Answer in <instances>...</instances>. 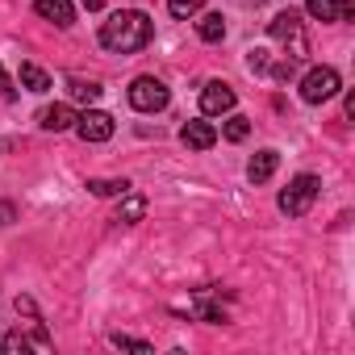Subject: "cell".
I'll list each match as a JSON object with an SVG mask.
<instances>
[{
	"label": "cell",
	"instance_id": "1",
	"mask_svg": "<svg viewBox=\"0 0 355 355\" xmlns=\"http://www.w3.org/2000/svg\"><path fill=\"white\" fill-rule=\"evenodd\" d=\"M150 34H155V26H150L146 13L121 9V13H113V17L101 26V46L113 51V55H134V51H142V46L150 42Z\"/></svg>",
	"mask_w": 355,
	"mask_h": 355
},
{
	"label": "cell",
	"instance_id": "2",
	"mask_svg": "<svg viewBox=\"0 0 355 355\" xmlns=\"http://www.w3.org/2000/svg\"><path fill=\"white\" fill-rule=\"evenodd\" d=\"M268 30H272V38H276V42H284V46H288V55H293V59H305V55H309L305 26H301V17H297L293 9H288V13H276Z\"/></svg>",
	"mask_w": 355,
	"mask_h": 355
},
{
	"label": "cell",
	"instance_id": "3",
	"mask_svg": "<svg viewBox=\"0 0 355 355\" xmlns=\"http://www.w3.org/2000/svg\"><path fill=\"white\" fill-rule=\"evenodd\" d=\"M318 175H297V180L280 193V214H288V218H305L309 214V205L318 201Z\"/></svg>",
	"mask_w": 355,
	"mask_h": 355
},
{
	"label": "cell",
	"instance_id": "4",
	"mask_svg": "<svg viewBox=\"0 0 355 355\" xmlns=\"http://www.w3.org/2000/svg\"><path fill=\"white\" fill-rule=\"evenodd\" d=\"M167 101H171V92H167L163 80H155V76H138V80L130 84V105H134L138 113H159V109H167Z\"/></svg>",
	"mask_w": 355,
	"mask_h": 355
},
{
	"label": "cell",
	"instance_id": "5",
	"mask_svg": "<svg viewBox=\"0 0 355 355\" xmlns=\"http://www.w3.org/2000/svg\"><path fill=\"white\" fill-rule=\"evenodd\" d=\"M338 88H343V84H338V71H334V67H313V71H305V80H301V96H305L309 105L330 101Z\"/></svg>",
	"mask_w": 355,
	"mask_h": 355
},
{
	"label": "cell",
	"instance_id": "6",
	"mask_svg": "<svg viewBox=\"0 0 355 355\" xmlns=\"http://www.w3.org/2000/svg\"><path fill=\"white\" fill-rule=\"evenodd\" d=\"M113 117L109 113H101V109H88V113H80L76 117V134L84 138V142H109L113 138Z\"/></svg>",
	"mask_w": 355,
	"mask_h": 355
},
{
	"label": "cell",
	"instance_id": "7",
	"mask_svg": "<svg viewBox=\"0 0 355 355\" xmlns=\"http://www.w3.org/2000/svg\"><path fill=\"white\" fill-rule=\"evenodd\" d=\"M230 109H234V88H230V84H222V80L205 84V92H201V113L222 117V113H230Z\"/></svg>",
	"mask_w": 355,
	"mask_h": 355
},
{
	"label": "cell",
	"instance_id": "8",
	"mask_svg": "<svg viewBox=\"0 0 355 355\" xmlns=\"http://www.w3.org/2000/svg\"><path fill=\"white\" fill-rule=\"evenodd\" d=\"M313 21H347L355 13V0H305Z\"/></svg>",
	"mask_w": 355,
	"mask_h": 355
},
{
	"label": "cell",
	"instance_id": "9",
	"mask_svg": "<svg viewBox=\"0 0 355 355\" xmlns=\"http://www.w3.org/2000/svg\"><path fill=\"white\" fill-rule=\"evenodd\" d=\"M34 13L42 21H55L59 30H67L76 21V9H71V0H34Z\"/></svg>",
	"mask_w": 355,
	"mask_h": 355
},
{
	"label": "cell",
	"instance_id": "10",
	"mask_svg": "<svg viewBox=\"0 0 355 355\" xmlns=\"http://www.w3.org/2000/svg\"><path fill=\"white\" fill-rule=\"evenodd\" d=\"M180 138H184L189 150H209V146L218 142V130H214L209 121H189V125L180 130Z\"/></svg>",
	"mask_w": 355,
	"mask_h": 355
},
{
	"label": "cell",
	"instance_id": "11",
	"mask_svg": "<svg viewBox=\"0 0 355 355\" xmlns=\"http://www.w3.org/2000/svg\"><path fill=\"white\" fill-rule=\"evenodd\" d=\"M276 167H280V155H276V150H259V155L247 163L251 184H263V180H272V175H276Z\"/></svg>",
	"mask_w": 355,
	"mask_h": 355
},
{
	"label": "cell",
	"instance_id": "12",
	"mask_svg": "<svg viewBox=\"0 0 355 355\" xmlns=\"http://www.w3.org/2000/svg\"><path fill=\"white\" fill-rule=\"evenodd\" d=\"M38 121H42V130H71L76 125V113H71V105H51V109H42L38 113Z\"/></svg>",
	"mask_w": 355,
	"mask_h": 355
},
{
	"label": "cell",
	"instance_id": "13",
	"mask_svg": "<svg viewBox=\"0 0 355 355\" xmlns=\"http://www.w3.org/2000/svg\"><path fill=\"white\" fill-rule=\"evenodd\" d=\"M197 34H201V42H222V38H226V21H222V13H205V17L197 21Z\"/></svg>",
	"mask_w": 355,
	"mask_h": 355
},
{
	"label": "cell",
	"instance_id": "14",
	"mask_svg": "<svg viewBox=\"0 0 355 355\" xmlns=\"http://www.w3.org/2000/svg\"><path fill=\"white\" fill-rule=\"evenodd\" d=\"M17 80H21V88H30V92H46V88H51V76H46L42 67H34V63H21Z\"/></svg>",
	"mask_w": 355,
	"mask_h": 355
},
{
	"label": "cell",
	"instance_id": "15",
	"mask_svg": "<svg viewBox=\"0 0 355 355\" xmlns=\"http://www.w3.org/2000/svg\"><path fill=\"white\" fill-rule=\"evenodd\" d=\"M67 92H71L76 101H88V105L101 101V84H96V80H80V76H71V80H67Z\"/></svg>",
	"mask_w": 355,
	"mask_h": 355
},
{
	"label": "cell",
	"instance_id": "16",
	"mask_svg": "<svg viewBox=\"0 0 355 355\" xmlns=\"http://www.w3.org/2000/svg\"><path fill=\"white\" fill-rule=\"evenodd\" d=\"M142 214H146V201L138 197V193H125V201H121V209H117V222H142Z\"/></svg>",
	"mask_w": 355,
	"mask_h": 355
},
{
	"label": "cell",
	"instance_id": "17",
	"mask_svg": "<svg viewBox=\"0 0 355 355\" xmlns=\"http://www.w3.org/2000/svg\"><path fill=\"white\" fill-rule=\"evenodd\" d=\"M88 193L92 197H125L130 180H88Z\"/></svg>",
	"mask_w": 355,
	"mask_h": 355
},
{
	"label": "cell",
	"instance_id": "18",
	"mask_svg": "<svg viewBox=\"0 0 355 355\" xmlns=\"http://www.w3.org/2000/svg\"><path fill=\"white\" fill-rule=\"evenodd\" d=\"M30 347H38V338H26L21 330H13V334H5V338H0V351H5V355H17V351L26 355Z\"/></svg>",
	"mask_w": 355,
	"mask_h": 355
},
{
	"label": "cell",
	"instance_id": "19",
	"mask_svg": "<svg viewBox=\"0 0 355 355\" xmlns=\"http://www.w3.org/2000/svg\"><path fill=\"white\" fill-rule=\"evenodd\" d=\"M201 5H205V0H167V13H171L175 21H189V17L201 13Z\"/></svg>",
	"mask_w": 355,
	"mask_h": 355
},
{
	"label": "cell",
	"instance_id": "20",
	"mask_svg": "<svg viewBox=\"0 0 355 355\" xmlns=\"http://www.w3.org/2000/svg\"><path fill=\"white\" fill-rule=\"evenodd\" d=\"M109 343H113L117 351H138V355H150V343H142V338H130V334H109Z\"/></svg>",
	"mask_w": 355,
	"mask_h": 355
},
{
	"label": "cell",
	"instance_id": "21",
	"mask_svg": "<svg viewBox=\"0 0 355 355\" xmlns=\"http://www.w3.org/2000/svg\"><path fill=\"white\" fill-rule=\"evenodd\" d=\"M247 134H251V121H247V117H239V113H234V117H230V121H226V138H230V142H243V138H247Z\"/></svg>",
	"mask_w": 355,
	"mask_h": 355
},
{
	"label": "cell",
	"instance_id": "22",
	"mask_svg": "<svg viewBox=\"0 0 355 355\" xmlns=\"http://www.w3.org/2000/svg\"><path fill=\"white\" fill-rule=\"evenodd\" d=\"M247 63L251 71H268V51H247Z\"/></svg>",
	"mask_w": 355,
	"mask_h": 355
},
{
	"label": "cell",
	"instance_id": "23",
	"mask_svg": "<svg viewBox=\"0 0 355 355\" xmlns=\"http://www.w3.org/2000/svg\"><path fill=\"white\" fill-rule=\"evenodd\" d=\"M9 222H17V209L13 201H0V226H9Z\"/></svg>",
	"mask_w": 355,
	"mask_h": 355
},
{
	"label": "cell",
	"instance_id": "24",
	"mask_svg": "<svg viewBox=\"0 0 355 355\" xmlns=\"http://www.w3.org/2000/svg\"><path fill=\"white\" fill-rule=\"evenodd\" d=\"M80 5H84V9H88V13H96V9H101V5H105V0H80Z\"/></svg>",
	"mask_w": 355,
	"mask_h": 355
},
{
	"label": "cell",
	"instance_id": "25",
	"mask_svg": "<svg viewBox=\"0 0 355 355\" xmlns=\"http://www.w3.org/2000/svg\"><path fill=\"white\" fill-rule=\"evenodd\" d=\"M5 84H9V80H5V67H0V88H5Z\"/></svg>",
	"mask_w": 355,
	"mask_h": 355
}]
</instances>
